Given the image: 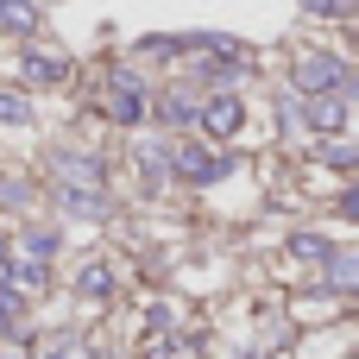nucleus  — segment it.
Instances as JSON below:
<instances>
[{
    "label": "nucleus",
    "instance_id": "nucleus-6",
    "mask_svg": "<svg viewBox=\"0 0 359 359\" xmlns=\"http://www.w3.org/2000/svg\"><path fill=\"white\" fill-rule=\"evenodd\" d=\"M0 19H6V25H13V32H25V25H32V13H25V6H19V0H0Z\"/></svg>",
    "mask_w": 359,
    "mask_h": 359
},
{
    "label": "nucleus",
    "instance_id": "nucleus-3",
    "mask_svg": "<svg viewBox=\"0 0 359 359\" xmlns=\"http://www.w3.org/2000/svg\"><path fill=\"white\" fill-rule=\"evenodd\" d=\"M202 126H208V133H233V126H240V101H215V107H202Z\"/></svg>",
    "mask_w": 359,
    "mask_h": 359
},
{
    "label": "nucleus",
    "instance_id": "nucleus-2",
    "mask_svg": "<svg viewBox=\"0 0 359 359\" xmlns=\"http://www.w3.org/2000/svg\"><path fill=\"white\" fill-rule=\"evenodd\" d=\"M177 170H183V177H196V183H208V177H221V158H208V151H196V145H189V151L177 158Z\"/></svg>",
    "mask_w": 359,
    "mask_h": 359
},
{
    "label": "nucleus",
    "instance_id": "nucleus-9",
    "mask_svg": "<svg viewBox=\"0 0 359 359\" xmlns=\"http://www.w3.org/2000/svg\"><path fill=\"white\" fill-rule=\"evenodd\" d=\"M44 359H63V353H44Z\"/></svg>",
    "mask_w": 359,
    "mask_h": 359
},
{
    "label": "nucleus",
    "instance_id": "nucleus-5",
    "mask_svg": "<svg viewBox=\"0 0 359 359\" xmlns=\"http://www.w3.org/2000/svg\"><path fill=\"white\" fill-rule=\"evenodd\" d=\"M63 76V57H32V82H57Z\"/></svg>",
    "mask_w": 359,
    "mask_h": 359
},
{
    "label": "nucleus",
    "instance_id": "nucleus-8",
    "mask_svg": "<svg viewBox=\"0 0 359 359\" xmlns=\"http://www.w3.org/2000/svg\"><path fill=\"white\" fill-rule=\"evenodd\" d=\"M0 120H25V101L19 95H0Z\"/></svg>",
    "mask_w": 359,
    "mask_h": 359
},
{
    "label": "nucleus",
    "instance_id": "nucleus-7",
    "mask_svg": "<svg viewBox=\"0 0 359 359\" xmlns=\"http://www.w3.org/2000/svg\"><path fill=\"white\" fill-rule=\"evenodd\" d=\"M82 290H88V297H107V290H114V278L95 265V271H82Z\"/></svg>",
    "mask_w": 359,
    "mask_h": 359
},
{
    "label": "nucleus",
    "instance_id": "nucleus-1",
    "mask_svg": "<svg viewBox=\"0 0 359 359\" xmlns=\"http://www.w3.org/2000/svg\"><path fill=\"white\" fill-rule=\"evenodd\" d=\"M297 82H303V88H328V82H341V69H334L328 57H303V69H297Z\"/></svg>",
    "mask_w": 359,
    "mask_h": 359
},
{
    "label": "nucleus",
    "instance_id": "nucleus-4",
    "mask_svg": "<svg viewBox=\"0 0 359 359\" xmlns=\"http://www.w3.org/2000/svg\"><path fill=\"white\" fill-rule=\"evenodd\" d=\"M309 120H316L322 133H334V126L347 120V107H341V101H316V107H309Z\"/></svg>",
    "mask_w": 359,
    "mask_h": 359
}]
</instances>
